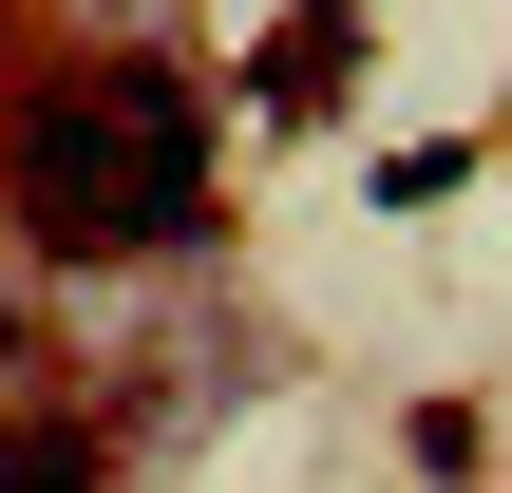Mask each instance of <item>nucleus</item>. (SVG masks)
<instances>
[{
	"mask_svg": "<svg viewBox=\"0 0 512 493\" xmlns=\"http://www.w3.org/2000/svg\"><path fill=\"white\" fill-rule=\"evenodd\" d=\"M19 209H38L57 247H95V266L190 247V209H209V95H190L171 57L57 76V95L19 114Z\"/></svg>",
	"mask_w": 512,
	"mask_h": 493,
	"instance_id": "1",
	"label": "nucleus"
},
{
	"mask_svg": "<svg viewBox=\"0 0 512 493\" xmlns=\"http://www.w3.org/2000/svg\"><path fill=\"white\" fill-rule=\"evenodd\" d=\"M247 95H266V114H323V95H342V0H304V19L266 38V76H247Z\"/></svg>",
	"mask_w": 512,
	"mask_h": 493,
	"instance_id": "2",
	"label": "nucleus"
},
{
	"mask_svg": "<svg viewBox=\"0 0 512 493\" xmlns=\"http://www.w3.org/2000/svg\"><path fill=\"white\" fill-rule=\"evenodd\" d=\"M0 493H95V437H19V456H0Z\"/></svg>",
	"mask_w": 512,
	"mask_h": 493,
	"instance_id": "3",
	"label": "nucleus"
}]
</instances>
